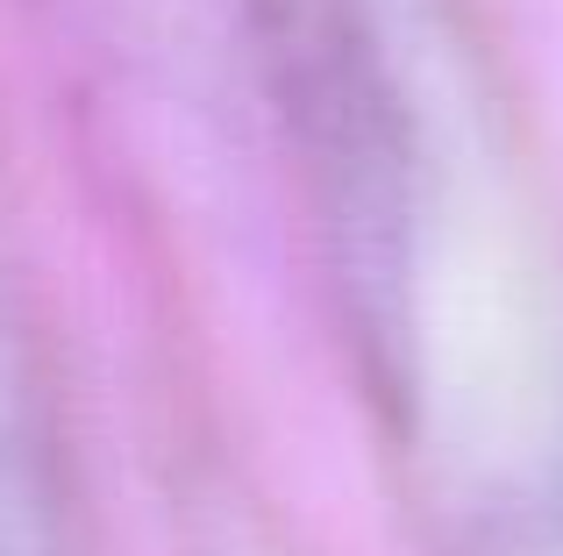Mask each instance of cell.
<instances>
[{"instance_id":"1","label":"cell","mask_w":563,"mask_h":556,"mask_svg":"<svg viewBox=\"0 0 563 556\" xmlns=\"http://www.w3.org/2000/svg\"><path fill=\"white\" fill-rule=\"evenodd\" d=\"M0 556H36V507L8 449H0Z\"/></svg>"}]
</instances>
